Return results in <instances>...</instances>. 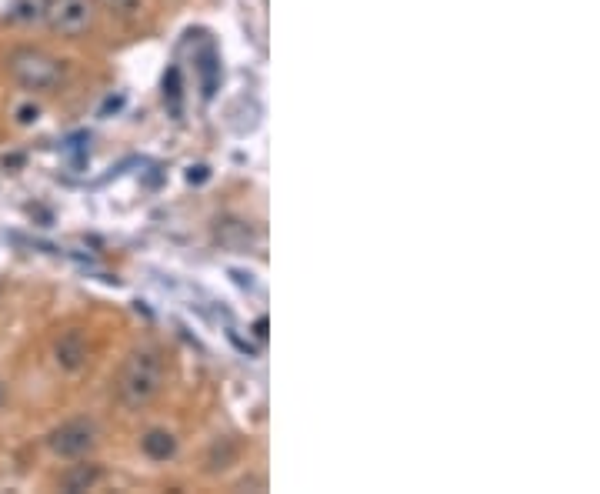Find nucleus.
<instances>
[{
    "label": "nucleus",
    "instance_id": "obj_1",
    "mask_svg": "<svg viewBox=\"0 0 600 494\" xmlns=\"http://www.w3.org/2000/svg\"><path fill=\"white\" fill-rule=\"evenodd\" d=\"M160 384H164V364H160L157 354L134 351L117 374V398L124 401L130 411H140L157 398Z\"/></svg>",
    "mask_w": 600,
    "mask_h": 494
},
{
    "label": "nucleus",
    "instance_id": "obj_2",
    "mask_svg": "<svg viewBox=\"0 0 600 494\" xmlns=\"http://www.w3.org/2000/svg\"><path fill=\"white\" fill-rule=\"evenodd\" d=\"M7 71L17 84L30 87V91H47V87H54L60 81L64 67H60V61H54V57L44 54V51L20 47V51H14L7 57Z\"/></svg>",
    "mask_w": 600,
    "mask_h": 494
},
{
    "label": "nucleus",
    "instance_id": "obj_3",
    "mask_svg": "<svg viewBox=\"0 0 600 494\" xmlns=\"http://www.w3.org/2000/svg\"><path fill=\"white\" fill-rule=\"evenodd\" d=\"M44 17L54 34L77 37L94 24V4L90 0H50Z\"/></svg>",
    "mask_w": 600,
    "mask_h": 494
},
{
    "label": "nucleus",
    "instance_id": "obj_4",
    "mask_svg": "<svg viewBox=\"0 0 600 494\" xmlns=\"http://www.w3.org/2000/svg\"><path fill=\"white\" fill-rule=\"evenodd\" d=\"M97 444V428L90 421H67L47 438V448L57 458H84L87 451H94Z\"/></svg>",
    "mask_w": 600,
    "mask_h": 494
},
{
    "label": "nucleus",
    "instance_id": "obj_5",
    "mask_svg": "<svg viewBox=\"0 0 600 494\" xmlns=\"http://www.w3.org/2000/svg\"><path fill=\"white\" fill-rule=\"evenodd\" d=\"M54 354H57V364H60V368H67V371L80 368V364H84V358H87V341H84V334H80V331H64V334H60Z\"/></svg>",
    "mask_w": 600,
    "mask_h": 494
},
{
    "label": "nucleus",
    "instance_id": "obj_6",
    "mask_svg": "<svg viewBox=\"0 0 600 494\" xmlns=\"http://www.w3.org/2000/svg\"><path fill=\"white\" fill-rule=\"evenodd\" d=\"M144 451H147V458L167 461V458H174L177 441H174V434H167V431H150L144 438Z\"/></svg>",
    "mask_w": 600,
    "mask_h": 494
},
{
    "label": "nucleus",
    "instance_id": "obj_7",
    "mask_svg": "<svg viewBox=\"0 0 600 494\" xmlns=\"http://www.w3.org/2000/svg\"><path fill=\"white\" fill-rule=\"evenodd\" d=\"M97 478H100V471L94 468V464H77L74 471H67L64 478H60V488L64 491H87Z\"/></svg>",
    "mask_w": 600,
    "mask_h": 494
},
{
    "label": "nucleus",
    "instance_id": "obj_8",
    "mask_svg": "<svg viewBox=\"0 0 600 494\" xmlns=\"http://www.w3.org/2000/svg\"><path fill=\"white\" fill-rule=\"evenodd\" d=\"M47 11V0H14V7H10V17L20 24H34L40 21Z\"/></svg>",
    "mask_w": 600,
    "mask_h": 494
},
{
    "label": "nucleus",
    "instance_id": "obj_9",
    "mask_svg": "<svg viewBox=\"0 0 600 494\" xmlns=\"http://www.w3.org/2000/svg\"><path fill=\"white\" fill-rule=\"evenodd\" d=\"M170 101H174V114H180V84H177V71H170Z\"/></svg>",
    "mask_w": 600,
    "mask_h": 494
},
{
    "label": "nucleus",
    "instance_id": "obj_10",
    "mask_svg": "<svg viewBox=\"0 0 600 494\" xmlns=\"http://www.w3.org/2000/svg\"><path fill=\"white\" fill-rule=\"evenodd\" d=\"M107 7H114V11H130V7L137 4V0H104Z\"/></svg>",
    "mask_w": 600,
    "mask_h": 494
},
{
    "label": "nucleus",
    "instance_id": "obj_11",
    "mask_svg": "<svg viewBox=\"0 0 600 494\" xmlns=\"http://www.w3.org/2000/svg\"><path fill=\"white\" fill-rule=\"evenodd\" d=\"M0 404H4V388H0Z\"/></svg>",
    "mask_w": 600,
    "mask_h": 494
}]
</instances>
